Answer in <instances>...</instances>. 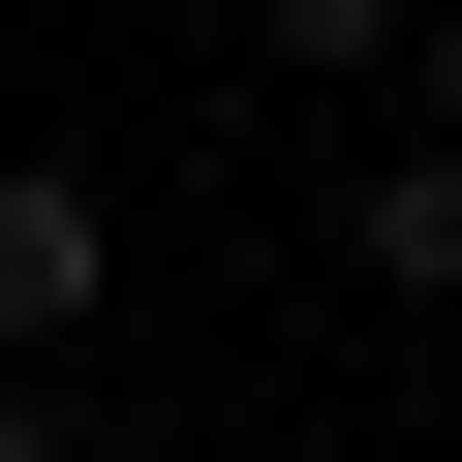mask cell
Wrapping results in <instances>:
<instances>
[{
  "label": "cell",
  "instance_id": "cell-1",
  "mask_svg": "<svg viewBox=\"0 0 462 462\" xmlns=\"http://www.w3.org/2000/svg\"><path fill=\"white\" fill-rule=\"evenodd\" d=\"M93 278H124L93 154H0V370H62V339H93Z\"/></svg>",
  "mask_w": 462,
  "mask_h": 462
},
{
  "label": "cell",
  "instance_id": "cell-2",
  "mask_svg": "<svg viewBox=\"0 0 462 462\" xmlns=\"http://www.w3.org/2000/svg\"><path fill=\"white\" fill-rule=\"evenodd\" d=\"M339 247H370L401 309H462V154H370V216H339Z\"/></svg>",
  "mask_w": 462,
  "mask_h": 462
},
{
  "label": "cell",
  "instance_id": "cell-3",
  "mask_svg": "<svg viewBox=\"0 0 462 462\" xmlns=\"http://www.w3.org/2000/svg\"><path fill=\"white\" fill-rule=\"evenodd\" d=\"M247 62H431V0H247Z\"/></svg>",
  "mask_w": 462,
  "mask_h": 462
},
{
  "label": "cell",
  "instance_id": "cell-4",
  "mask_svg": "<svg viewBox=\"0 0 462 462\" xmlns=\"http://www.w3.org/2000/svg\"><path fill=\"white\" fill-rule=\"evenodd\" d=\"M0 462H93V431H62V401H32V370H0Z\"/></svg>",
  "mask_w": 462,
  "mask_h": 462
},
{
  "label": "cell",
  "instance_id": "cell-5",
  "mask_svg": "<svg viewBox=\"0 0 462 462\" xmlns=\"http://www.w3.org/2000/svg\"><path fill=\"white\" fill-rule=\"evenodd\" d=\"M431 93H462V0H431Z\"/></svg>",
  "mask_w": 462,
  "mask_h": 462
}]
</instances>
